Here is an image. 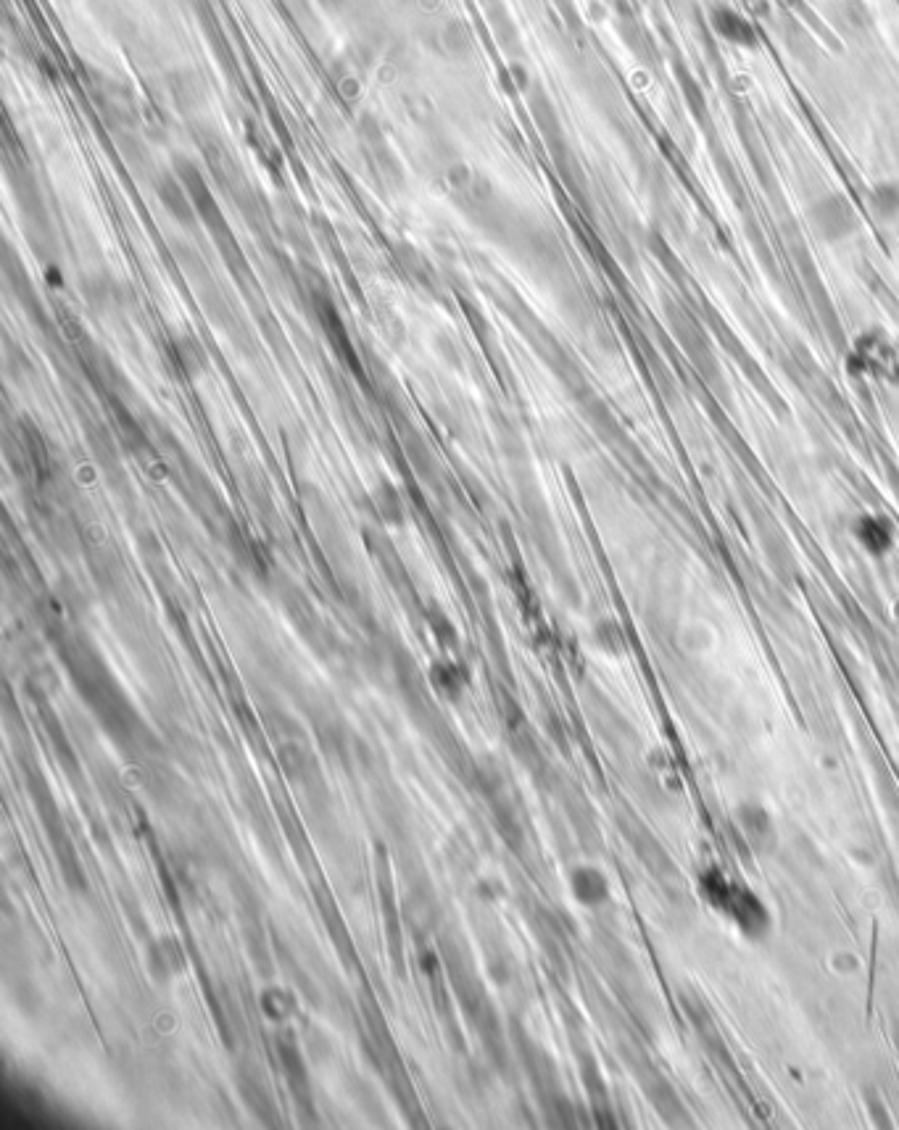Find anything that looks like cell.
Returning a JSON list of instances; mask_svg holds the SVG:
<instances>
[{
  "label": "cell",
  "mask_w": 899,
  "mask_h": 1130,
  "mask_svg": "<svg viewBox=\"0 0 899 1130\" xmlns=\"http://www.w3.org/2000/svg\"><path fill=\"white\" fill-rule=\"evenodd\" d=\"M570 888H573L575 899L586 907H599L609 896L607 878L596 867H575L570 872Z\"/></svg>",
  "instance_id": "obj_5"
},
{
  "label": "cell",
  "mask_w": 899,
  "mask_h": 1130,
  "mask_svg": "<svg viewBox=\"0 0 899 1130\" xmlns=\"http://www.w3.org/2000/svg\"><path fill=\"white\" fill-rule=\"evenodd\" d=\"M501 886L496 883V880H480L478 883V896L483 901H496L501 896Z\"/></svg>",
  "instance_id": "obj_10"
},
{
  "label": "cell",
  "mask_w": 899,
  "mask_h": 1130,
  "mask_svg": "<svg viewBox=\"0 0 899 1130\" xmlns=\"http://www.w3.org/2000/svg\"><path fill=\"white\" fill-rule=\"evenodd\" d=\"M855 535L870 554H884L894 543L892 525L884 517H860V522L855 525Z\"/></svg>",
  "instance_id": "obj_7"
},
{
  "label": "cell",
  "mask_w": 899,
  "mask_h": 1130,
  "mask_svg": "<svg viewBox=\"0 0 899 1130\" xmlns=\"http://www.w3.org/2000/svg\"><path fill=\"white\" fill-rule=\"evenodd\" d=\"M182 967H185V951L177 943V938L164 936L153 943L151 954H148V970H151L153 980L167 983L172 975H180Z\"/></svg>",
  "instance_id": "obj_4"
},
{
  "label": "cell",
  "mask_w": 899,
  "mask_h": 1130,
  "mask_svg": "<svg viewBox=\"0 0 899 1130\" xmlns=\"http://www.w3.org/2000/svg\"><path fill=\"white\" fill-rule=\"evenodd\" d=\"M718 904L720 907H725V912L739 922L747 933H762V930L768 928V915H765V909H762L760 901L754 899L749 891H744V888L731 886V883L720 880Z\"/></svg>",
  "instance_id": "obj_2"
},
{
  "label": "cell",
  "mask_w": 899,
  "mask_h": 1130,
  "mask_svg": "<svg viewBox=\"0 0 899 1130\" xmlns=\"http://www.w3.org/2000/svg\"><path fill=\"white\" fill-rule=\"evenodd\" d=\"M810 224L815 235L826 243H841L857 232V214L852 203L839 193L820 195L810 206Z\"/></svg>",
  "instance_id": "obj_1"
},
{
  "label": "cell",
  "mask_w": 899,
  "mask_h": 1130,
  "mask_svg": "<svg viewBox=\"0 0 899 1130\" xmlns=\"http://www.w3.org/2000/svg\"><path fill=\"white\" fill-rule=\"evenodd\" d=\"M741 828H744L747 838H752V841H765L770 835L768 814L762 812L760 807L741 809Z\"/></svg>",
  "instance_id": "obj_9"
},
{
  "label": "cell",
  "mask_w": 899,
  "mask_h": 1130,
  "mask_svg": "<svg viewBox=\"0 0 899 1130\" xmlns=\"http://www.w3.org/2000/svg\"><path fill=\"white\" fill-rule=\"evenodd\" d=\"M710 27L723 43L733 45V48H757L760 45V35H757L754 24L741 11H736L731 6L712 8Z\"/></svg>",
  "instance_id": "obj_3"
},
{
  "label": "cell",
  "mask_w": 899,
  "mask_h": 1130,
  "mask_svg": "<svg viewBox=\"0 0 899 1130\" xmlns=\"http://www.w3.org/2000/svg\"><path fill=\"white\" fill-rule=\"evenodd\" d=\"M868 206L870 211L878 216V219H884V222H892V219H897L899 216V185L897 182H878V185H873L868 193Z\"/></svg>",
  "instance_id": "obj_8"
},
{
  "label": "cell",
  "mask_w": 899,
  "mask_h": 1130,
  "mask_svg": "<svg viewBox=\"0 0 899 1130\" xmlns=\"http://www.w3.org/2000/svg\"><path fill=\"white\" fill-rule=\"evenodd\" d=\"M259 1007L267 1020L272 1023H288L290 1017L298 1012V996L283 986H269L261 991Z\"/></svg>",
  "instance_id": "obj_6"
}]
</instances>
